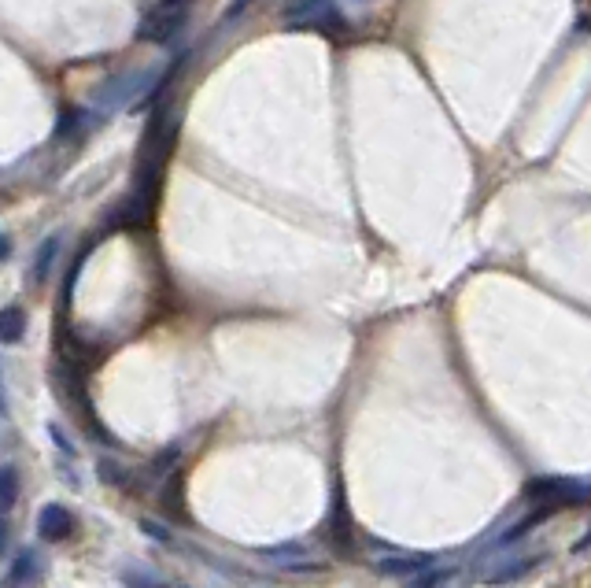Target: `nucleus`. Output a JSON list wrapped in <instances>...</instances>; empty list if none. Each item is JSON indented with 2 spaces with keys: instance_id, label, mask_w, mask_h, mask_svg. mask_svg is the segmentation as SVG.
<instances>
[{
  "instance_id": "nucleus-1",
  "label": "nucleus",
  "mask_w": 591,
  "mask_h": 588,
  "mask_svg": "<svg viewBox=\"0 0 591 588\" xmlns=\"http://www.w3.org/2000/svg\"><path fill=\"white\" fill-rule=\"evenodd\" d=\"M152 82H156V71L115 74V78H108L93 97H97V104L104 111H119V108H130V104H141Z\"/></svg>"
},
{
  "instance_id": "nucleus-2",
  "label": "nucleus",
  "mask_w": 591,
  "mask_h": 588,
  "mask_svg": "<svg viewBox=\"0 0 591 588\" xmlns=\"http://www.w3.org/2000/svg\"><path fill=\"white\" fill-rule=\"evenodd\" d=\"M281 19L292 30H340L344 26L333 0H285L281 4Z\"/></svg>"
},
{
  "instance_id": "nucleus-3",
  "label": "nucleus",
  "mask_w": 591,
  "mask_h": 588,
  "mask_svg": "<svg viewBox=\"0 0 591 588\" xmlns=\"http://www.w3.org/2000/svg\"><path fill=\"white\" fill-rule=\"evenodd\" d=\"M525 496L536 507H543V511H551V507H577V503L588 500V485H580L573 478H532L525 485Z\"/></svg>"
},
{
  "instance_id": "nucleus-4",
  "label": "nucleus",
  "mask_w": 591,
  "mask_h": 588,
  "mask_svg": "<svg viewBox=\"0 0 591 588\" xmlns=\"http://www.w3.org/2000/svg\"><path fill=\"white\" fill-rule=\"evenodd\" d=\"M185 8H170V4H159L156 12H148L141 23H137V41H145V45H156V49H163V45H170L174 37L185 30Z\"/></svg>"
},
{
  "instance_id": "nucleus-5",
  "label": "nucleus",
  "mask_w": 591,
  "mask_h": 588,
  "mask_svg": "<svg viewBox=\"0 0 591 588\" xmlns=\"http://www.w3.org/2000/svg\"><path fill=\"white\" fill-rule=\"evenodd\" d=\"M37 533H41V540H49V544L67 540L74 533L71 511H67L63 503H45V507H41V515H37Z\"/></svg>"
},
{
  "instance_id": "nucleus-6",
  "label": "nucleus",
  "mask_w": 591,
  "mask_h": 588,
  "mask_svg": "<svg viewBox=\"0 0 591 588\" xmlns=\"http://www.w3.org/2000/svg\"><path fill=\"white\" fill-rule=\"evenodd\" d=\"M89 123H93V115H89L85 108H67L60 115V123H56L52 141H56V145H63V141H78V137L89 130Z\"/></svg>"
},
{
  "instance_id": "nucleus-7",
  "label": "nucleus",
  "mask_w": 591,
  "mask_h": 588,
  "mask_svg": "<svg viewBox=\"0 0 591 588\" xmlns=\"http://www.w3.org/2000/svg\"><path fill=\"white\" fill-rule=\"evenodd\" d=\"M26 337V311L19 304L0 307V344H19Z\"/></svg>"
},
{
  "instance_id": "nucleus-8",
  "label": "nucleus",
  "mask_w": 591,
  "mask_h": 588,
  "mask_svg": "<svg viewBox=\"0 0 591 588\" xmlns=\"http://www.w3.org/2000/svg\"><path fill=\"white\" fill-rule=\"evenodd\" d=\"M425 566H433L429 555H399V559H381L377 563V574H388V577H399V574H418Z\"/></svg>"
},
{
  "instance_id": "nucleus-9",
  "label": "nucleus",
  "mask_w": 591,
  "mask_h": 588,
  "mask_svg": "<svg viewBox=\"0 0 591 588\" xmlns=\"http://www.w3.org/2000/svg\"><path fill=\"white\" fill-rule=\"evenodd\" d=\"M56 256H60V237L52 233V237H45L41 241V248H37V259H34V282L41 285V282H49V274H52V263H56Z\"/></svg>"
},
{
  "instance_id": "nucleus-10",
  "label": "nucleus",
  "mask_w": 591,
  "mask_h": 588,
  "mask_svg": "<svg viewBox=\"0 0 591 588\" xmlns=\"http://www.w3.org/2000/svg\"><path fill=\"white\" fill-rule=\"evenodd\" d=\"M37 563H41V559L34 555V548H23V552L15 555V563H12V570H8V577H4V588H19V585H26V581L34 577Z\"/></svg>"
},
{
  "instance_id": "nucleus-11",
  "label": "nucleus",
  "mask_w": 591,
  "mask_h": 588,
  "mask_svg": "<svg viewBox=\"0 0 591 588\" xmlns=\"http://www.w3.org/2000/svg\"><path fill=\"white\" fill-rule=\"evenodd\" d=\"M19 489H23L19 470H15V466H4V470H0V515L12 511L15 503H19Z\"/></svg>"
},
{
  "instance_id": "nucleus-12",
  "label": "nucleus",
  "mask_w": 591,
  "mask_h": 588,
  "mask_svg": "<svg viewBox=\"0 0 591 588\" xmlns=\"http://www.w3.org/2000/svg\"><path fill=\"white\" fill-rule=\"evenodd\" d=\"M532 566H536V559H510V566H503V570H492V574H488V581H514L518 574H529Z\"/></svg>"
},
{
  "instance_id": "nucleus-13",
  "label": "nucleus",
  "mask_w": 591,
  "mask_h": 588,
  "mask_svg": "<svg viewBox=\"0 0 591 588\" xmlns=\"http://www.w3.org/2000/svg\"><path fill=\"white\" fill-rule=\"evenodd\" d=\"M252 4H255V0H233L230 8H226V15H222V19H226V23H237V19H241V12H248Z\"/></svg>"
},
{
  "instance_id": "nucleus-14",
  "label": "nucleus",
  "mask_w": 591,
  "mask_h": 588,
  "mask_svg": "<svg viewBox=\"0 0 591 588\" xmlns=\"http://www.w3.org/2000/svg\"><path fill=\"white\" fill-rule=\"evenodd\" d=\"M141 526H145V533H148V537L167 540V529H163V526H156V522H148V518H145V522H141Z\"/></svg>"
},
{
  "instance_id": "nucleus-15",
  "label": "nucleus",
  "mask_w": 591,
  "mask_h": 588,
  "mask_svg": "<svg viewBox=\"0 0 591 588\" xmlns=\"http://www.w3.org/2000/svg\"><path fill=\"white\" fill-rule=\"evenodd\" d=\"M8 256H12V237H8V233H0V263H4Z\"/></svg>"
},
{
  "instance_id": "nucleus-16",
  "label": "nucleus",
  "mask_w": 591,
  "mask_h": 588,
  "mask_svg": "<svg viewBox=\"0 0 591 588\" xmlns=\"http://www.w3.org/2000/svg\"><path fill=\"white\" fill-rule=\"evenodd\" d=\"M588 548H591V526H588V533H584V537L573 544V552H588Z\"/></svg>"
},
{
  "instance_id": "nucleus-17",
  "label": "nucleus",
  "mask_w": 591,
  "mask_h": 588,
  "mask_svg": "<svg viewBox=\"0 0 591 588\" xmlns=\"http://www.w3.org/2000/svg\"><path fill=\"white\" fill-rule=\"evenodd\" d=\"M4 548H8V522L0 515V555H4Z\"/></svg>"
},
{
  "instance_id": "nucleus-18",
  "label": "nucleus",
  "mask_w": 591,
  "mask_h": 588,
  "mask_svg": "<svg viewBox=\"0 0 591 588\" xmlns=\"http://www.w3.org/2000/svg\"><path fill=\"white\" fill-rule=\"evenodd\" d=\"M163 4H170V8H189L193 0H163Z\"/></svg>"
},
{
  "instance_id": "nucleus-19",
  "label": "nucleus",
  "mask_w": 591,
  "mask_h": 588,
  "mask_svg": "<svg viewBox=\"0 0 591 588\" xmlns=\"http://www.w3.org/2000/svg\"><path fill=\"white\" fill-rule=\"evenodd\" d=\"M0 411H4V396H0Z\"/></svg>"
}]
</instances>
